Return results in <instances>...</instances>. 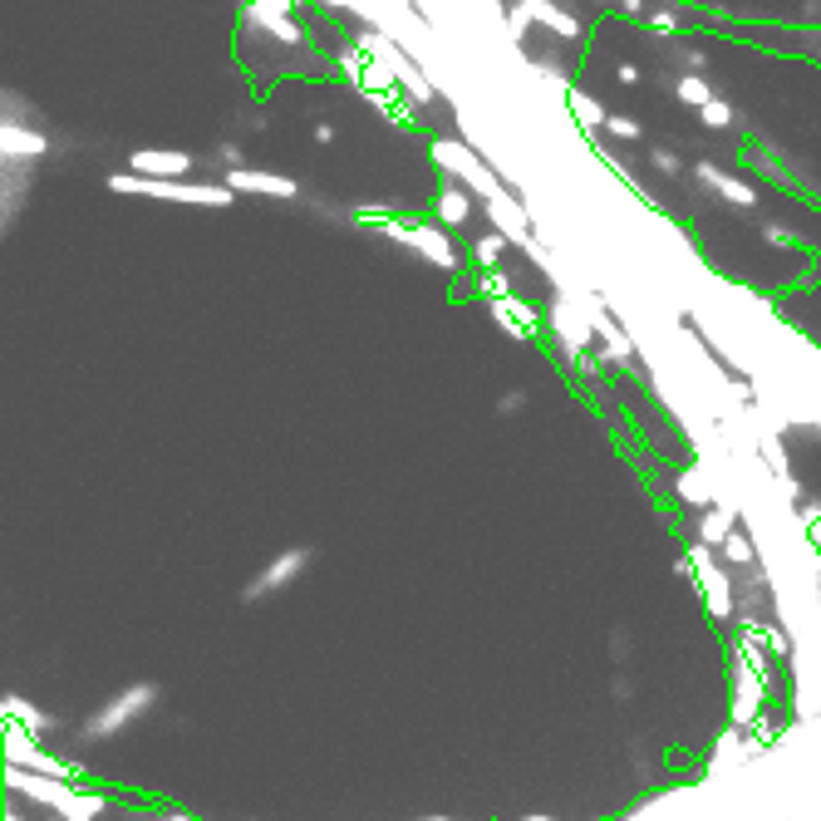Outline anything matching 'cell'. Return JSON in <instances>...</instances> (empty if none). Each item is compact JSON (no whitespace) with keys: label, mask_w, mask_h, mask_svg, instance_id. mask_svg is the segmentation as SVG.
<instances>
[{"label":"cell","mask_w":821,"mask_h":821,"mask_svg":"<svg viewBox=\"0 0 821 821\" xmlns=\"http://www.w3.org/2000/svg\"><path fill=\"white\" fill-rule=\"evenodd\" d=\"M217 158H222L227 168H241V148H236V143H217Z\"/></svg>","instance_id":"7402d4cb"},{"label":"cell","mask_w":821,"mask_h":821,"mask_svg":"<svg viewBox=\"0 0 821 821\" xmlns=\"http://www.w3.org/2000/svg\"><path fill=\"white\" fill-rule=\"evenodd\" d=\"M694 177L704 182L713 197H723V202H733V207H758V187H753V182H743V177L723 173L718 163H699V168H694Z\"/></svg>","instance_id":"ba28073f"},{"label":"cell","mask_w":821,"mask_h":821,"mask_svg":"<svg viewBox=\"0 0 821 821\" xmlns=\"http://www.w3.org/2000/svg\"><path fill=\"white\" fill-rule=\"evenodd\" d=\"M487 217H492V232H502L507 241H517V246H527V251L536 246V241H531V232H527V227H531L527 212L512 202V192H507V187H502L497 197H487Z\"/></svg>","instance_id":"52a82bcc"},{"label":"cell","mask_w":821,"mask_h":821,"mask_svg":"<svg viewBox=\"0 0 821 821\" xmlns=\"http://www.w3.org/2000/svg\"><path fill=\"white\" fill-rule=\"evenodd\" d=\"M620 10H625V15H649L645 0H620Z\"/></svg>","instance_id":"d4e9b609"},{"label":"cell","mask_w":821,"mask_h":821,"mask_svg":"<svg viewBox=\"0 0 821 821\" xmlns=\"http://www.w3.org/2000/svg\"><path fill=\"white\" fill-rule=\"evenodd\" d=\"M674 94H679V104H689V109H704L708 99H713V89L704 84V74H679Z\"/></svg>","instance_id":"5bb4252c"},{"label":"cell","mask_w":821,"mask_h":821,"mask_svg":"<svg viewBox=\"0 0 821 821\" xmlns=\"http://www.w3.org/2000/svg\"><path fill=\"white\" fill-rule=\"evenodd\" d=\"M566 109H571V118H576L581 128H590V133H595V128H605V118H610L600 104H595V99H590L586 89H576V84L566 89Z\"/></svg>","instance_id":"4fadbf2b"},{"label":"cell","mask_w":821,"mask_h":821,"mask_svg":"<svg viewBox=\"0 0 821 821\" xmlns=\"http://www.w3.org/2000/svg\"><path fill=\"white\" fill-rule=\"evenodd\" d=\"M300 0H246V20L256 25V30H266L276 45H300L305 35H300V25L291 20V10Z\"/></svg>","instance_id":"8992f818"},{"label":"cell","mask_w":821,"mask_h":821,"mask_svg":"<svg viewBox=\"0 0 821 821\" xmlns=\"http://www.w3.org/2000/svg\"><path fill=\"white\" fill-rule=\"evenodd\" d=\"M359 50H364L369 59H379V64H384V69L394 74V84H399V89L409 94L413 104H433V84H428L423 64L404 55V50H399L394 40H384L379 30H364V35H359Z\"/></svg>","instance_id":"7a4b0ae2"},{"label":"cell","mask_w":821,"mask_h":821,"mask_svg":"<svg viewBox=\"0 0 821 821\" xmlns=\"http://www.w3.org/2000/svg\"><path fill=\"white\" fill-rule=\"evenodd\" d=\"M0 153H5V163H35L50 153V138L35 128H20V123H0Z\"/></svg>","instance_id":"9c48e42d"},{"label":"cell","mask_w":821,"mask_h":821,"mask_svg":"<svg viewBox=\"0 0 821 821\" xmlns=\"http://www.w3.org/2000/svg\"><path fill=\"white\" fill-rule=\"evenodd\" d=\"M531 20H536V25H546L556 40H571V45L581 40V20H576V15H566L561 5H551V0H517V5H512V35H522Z\"/></svg>","instance_id":"277c9868"},{"label":"cell","mask_w":821,"mask_h":821,"mask_svg":"<svg viewBox=\"0 0 821 821\" xmlns=\"http://www.w3.org/2000/svg\"><path fill=\"white\" fill-rule=\"evenodd\" d=\"M109 192L123 197H163V202H192V207H232V187L217 182H182V177H138V173H114Z\"/></svg>","instance_id":"6da1fadb"},{"label":"cell","mask_w":821,"mask_h":821,"mask_svg":"<svg viewBox=\"0 0 821 821\" xmlns=\"http://www.w3.org/2000/svg\"><path fill=\"white\" fill-rule=\"evenodd\" d=\"M763 241H767V246H782V251H792V246H797V236L787 232V227H777V222H763Z\"/></svg>","instance_id":"ffe728a7"},{"label":"cell","mask_w":821,"mask_h":821,"mask_svg":"<svg viewBox=\"0 0 821 821\" xmlns=\"http://www.w3.org/2000/svg\"><path fill=\"white\" fill-rule=\"evenodd\" d=\"M433 158H438V168H448V173H453V182H463V187H472V192H482V202L502 192V177L487 173V168H482V153H477V148H468V143L438 138V143H433Z\"/></svg>","instance_id":"3957f363"},{"label":"cell","mask_w":821,"mask_h":821,"mask_svg":"<svg viewBox=\"0 0 821 821\" xmlns=\"http://www.w3.org/2000/svg\"><path fill=\"white\" fill-rule=\"evenodd\" d=\"M615 74H620V84H640V79H645V74H640V64H630V59H625Z\"/></svg>","instance_id":"603a6c76"},{"label":"cell","mask_w":821,"mask_h":821,"mask_svg":"<svg viewBox=\"0 0 821 821\" xmlns=\"http://www.w3.org/2000/svg\"><path fill=\"white\" fill-rule=\"evenodd\" d=\"M389 236L404 241V246H413V251H423L428 261H438V266H448V271L458 266V246L438 232V227H423V222H404V217H394V222H389Z\"/></svg>","instance_id":"5b68a950"},{"label":"cell","mask_w":821,"mask_h":821,"mask_svg":"<svg viewBox=\"0 0 821 821\" xmlns=\"http://www.w3.org/2000/svg\"><path fill=\"white\" fill-rule=\"evenodd\" d=\"M649 163H654V168H659L664 177H679V173H684V158H679L674 148H649Z\"/></svg>","instance_id":"ac0fdd59"},{"label":"cell","mask_w":821,"mask_h":821,"mask_svg":"<svg viewBox=\"0 0 821 821\" xmlns=\"http://www.w3.org/2000/svg\"><path fill=\"white\" fill-rule=\"evenodd\" d=\"M502 251H507V236H502V232H482V236H477V246H472V256H477L482 266H492Z\"/></svg>","instance_id":"2e32d148"},{"label":"cell","mask_w":821,"mask_h":821,"mask_svg":"<svg viewBox=\"0 0 821 821\" xmlns=\"http://www.w3.org/2000/svg\"><path fill=\"white\" fill-rule=\"evenodd\" d=\"M227 187H232V192H261V197H295V192H300L291 177L266 173V168H232Z\"/></svg>","instance_id":"8fae6325"},{"label":"cell","mask_w":821,"mask_h":821,"mask_svg":"<svg viewBox=\"0 0 821 821\" xmlns=\"http://www.w3.org/2000/svg\"><path fill=\"white\" fill-rule=\"evenodd\" d=\"M438 222L443 227H468V217H472V197H468V187L463 182H448L443 192H438Z\"/></svg>","instance_id":"7c38bea8"},{"label":"cell","mask_w":821,"mask_h":821,"mask_svg":"<svg viewBox=\"0 0 821 821\" xmlns=\"http://www.w3.org/2000/svg\"><path fill=\"white\" fill-rule=\"evenodd\" d=\"M684 69H689V74H704L708 55H704V50H684Z\"/></svg>","instance_id":"44dd1931"},{"label":"cell","mask_w":821,"mask_h":821,"mask_svg":"<svg viewBox=\"0 0 821 821\" xmlns=\"http://www.w3.org/2000/svg\"><path fill=\"white\" fill-rule=\"evenodd\" d=\"M645 25L654 30V35H679V15H674V10H664V5H649Z\"/></svg>","instance_id":"e0dca14e"},{"label":"cell","mask_w":821,"mask_h":821,"mask_svg":"<svg viewBox=\"0 0 821 821\" xmlns=\"http://www.w3.org/2000/svg\"><path fill=\"white\" fill-rule=\"evenodd\" d=\"M699 118H704V128H733V104L728 99H708L704 109H699Z\"/></svg>","instance_id":"9a60e30c"},{"label":"cell","mask_w":821,"mask_h":821,"mask_svg":"<svg viewBox=\"0 0 821 821\" xmlns=\"http://www.w3.org/2000/svg\"><path fill=\"white\" fill-rule=\"evenodd\" d=\"M315 143H335V123H315Z\"/></svg>","instance_id":"cb8c5ba5"},{"label":"cell","mask_w":821,"mask_h":821,"mask_svg":"<svg viewBox=\"0 0 821 821\" xmlns=\"http://www.w3.org/2000/svg\"><path fill=\"white\" fill-rule=\"evenodd\" d=\"M187 168H192V153H182V148H138L133 153L138 177H187Z\"/></svg>","instance_id":"30bf717a"},{"label":"cell","mask_w":821,"mask_h":821,"mask_svg":"<svg viewBox=\"0 0 821 821\" xmlns=\"http://www.w3.org/2000/svg\"><path fill=\"white\" fill-rule=\"evenodd\" d=\"M605 128H610L615 138H625V143H630V138H640V123H635V118H625V114H610V118H605Z\"/></svg>","instance_id":"d6986e66"}]
</instances>
